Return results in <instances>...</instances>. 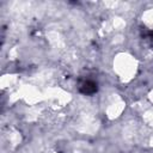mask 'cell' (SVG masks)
Masks as SVG:
<instances>
[{"mask_svg":"<svg viewBox=\"0 0 153 153\" xmlns=\"http://www.w3.org/2000/svg\"><path fill=\"white\" fill-rule=\"evenodd\" d=\"M79 91L82 94H93L94 92H97V82L92 80H85L80 84Z\"/></svg>","mask_w":153,"mask_h":153,"instance_id":"1","label":"cell"}]
</instances>
